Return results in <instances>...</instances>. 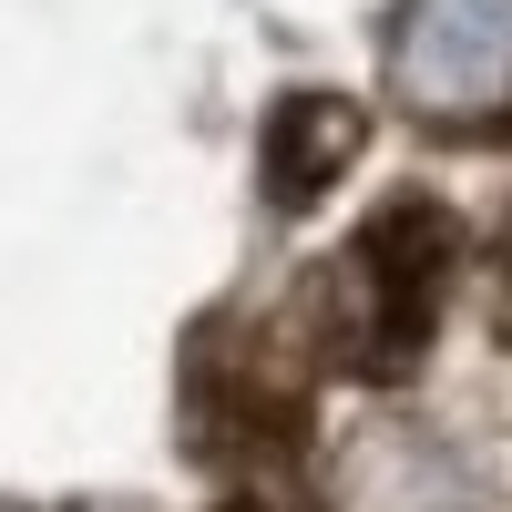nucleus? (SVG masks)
<instances>
[{
    "instance_id": "nucleus-1",
    "label": "nucleus",
    "mask_w": 512,
    "mask_h": 512,
    "mask_svg": "<svg viewBox=\"0 0 512 512\" xmlns=\"http://www.w3.org/2000/svg\"><path fill=\"white\" fill-rule=\"evenodd\" d=\"M451 256H461V246H451V216H441V205L400 195L390 216H369V226L349 236V256L328 267V287H318L328 349L349 359V369H369V379H400V369L420 359V338H431V318H441Z\"/></svg>"
},
{
    "instance_id": "nucleus-2",
    "label": "nucleus",
    "mask_w": 512,
    "mask_h": 512,
    "mask_svg": "<svg viewBox=\"0 0 512 512\" xmlns=\"http://www.w3.org/2000/svg\"><path fill=\"white\" fill-rule=\"evenodd\" d=\"M390 93L441 134L512 123V0H410L390 21Z\"/></svg>"
},
{
    "instance_id": "nucleus-3",
    "label": "nucleus",
    "mask_w": 512,
    "mask_h": 512,
    "mask_svg": "<svg viewBox=\"0 0 512 512\" xmlns=\"http://www.w3.org/2000/svg\"><path fill=\"white\" fill-rule=\"evenodd\" d=\"M359 103H338V93H297V103H277L267 113V205H318L338 175L359 164Z\"/></svg>"
},
{
    "instance_id": "nucleus-4",
    "label": "nucleus",
    "mask_w": 512,
    "mask_h": 512,
    "mask_svg": "<svg viewBox=\"0 0 512 512\" xmlns=\"http://www.w3.org/2000/svg\"><path fill=\"white\" fill-rule=\"evenodd\" d=\"M236 512H256V502H236Z\"/></svg>"
}]
</instances>
